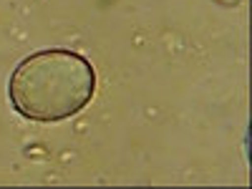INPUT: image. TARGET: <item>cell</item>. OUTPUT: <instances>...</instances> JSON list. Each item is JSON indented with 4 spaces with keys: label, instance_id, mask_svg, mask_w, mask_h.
Segmentation results:
<instances>
[{
    "label": "cell",
    "instance_id": "obj_1",
    "mask_svg": "<svg viewBox=\"0 0 252 189\" xmlns=\"http://www.w3.org/2000/svg\"><path fill=\"white\" fill-rule=\"evenodd\" d=\"M96 96V68L71 48H43L10 73V106L31 121L56 124L81 114Z\"/></svg>",
    "mask_w": 252,
    "mask_h": 189
}]
</instances>
